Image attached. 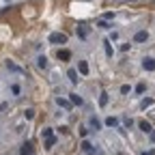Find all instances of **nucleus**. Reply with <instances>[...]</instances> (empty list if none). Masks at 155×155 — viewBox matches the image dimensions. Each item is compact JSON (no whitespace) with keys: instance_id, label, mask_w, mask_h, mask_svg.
<instances>
[{"instance_id":"obj_1","label":"nucleus","mask_w":155,"mask_h":155,"mask_svg":"<svg viewBox=\"0 0 155 155\" xmlns=\"http://www.w3.org/2000/svg\"><path fill=\"white\" fill-rule=\"evenodd\" d=\"M48 41H50L52 45H65V43H67V35H65V32H52V35L48 37Z\"/></svg>"},{"instance_id":"obj_2","label":"nucleus","mask_w":155,"mask_h":155,"mask_svg":"<svg viewBox=\"0 0 155 155\" xmlns=\"http://www.w3.org/2000/svg\"><path fill=\"white\" fill-rule=\"evenodd\" d=\"M142 69H144V71H155V58L144 56V58H142Z\"/></svg>"},{"instance_id":"obj_3","label":"nucleus","mask_w":155,"mask_h":155,"mask_svg":"<svg viewBox=\"0 0 155 155\" xmlns=\"http://www.w3.org/2000/svg\"><path fill=\"white\" fill-rule=\"evenodd\" d=\"M134 41H136V43H147V41H149V32H147V30H138V32L134 35Z\"/></svg>"},{"instance_id":"obj_4","label":"nucleus","mask_w":155,"mask_h":155,"mask_svg":"<svg viewBox=\"0 0 155 155\" xmlns=\"http://www.w3.org/2000/svg\"><path fill=\"white\" fill-rule=\"evenodd\" d=\"M88 32H91V30H88V26H84V24H82V26H78V37H80V39H86V37H88Z\"/></svg>"},{"instance_id":"obj_5","label":"nucleus","mask_w":155,"mask_h":155,"mask_svg":"<svg viewBox=\"0 0 155 155\" xmlns=\"http://www.w3.org/2000/svg\"><path fill=\"white\" fill-rule=\"evenodd\" d=\"M58 61H69V58H71V52L69 50H58Z\"/></svg>"},{"instance_id":"obj_6","label":"nucleus","mask_w":155,"mask_h":155,"mask_svg":"<svg viewBox=\"0 0 155 155\" xmlns=\"http://www.w3.org/2000/svg\"><path fill=\"white\" fill-rule=\"evenodd\" d=\"M69 101H71L73 106H82V97L75 95V93H71V95H69Z\"/></svg>"},{"instance_id":"obj_7","label":"nucleus","mask_w":155,"mask_h":155,"mask_svg":"<svg viewBox=\"0 0 155 155\" xmlns=\"http://www.w3.org/2000/svg\"><path fill=\"white\" fill-rule=\"evenodd\" d=\"M138 125H140V129H142L144 134H151V131H153V127H151V123H149V121H140Z\"/></svg>"},{"instance_id":"obj_8","label":"nucleus","mask_w":155,"mask_h":155,"mask_svg":"<svg viewBox=\"0 0 155 155\" xmlns=\"http://www.w3.org/2000/svg\"><path fill=\"white\" fill-rule=\"evenodd\" d=\"M78 71H80L82 75L88 73V65H86V61H80V63H78Z\"/></svg>"},{"instance_id":"obj_9","label":"nucleus","mask_w":155,"mask_h":155,"mask_svg":"<svg viewBox=\"0 0 155 155\" xmlns=\"http://www.w3.org/2000/svg\"><path fill=\"white\" fill-rule=\"evenodd\" d=\"M155 101H153V97H144V99H142V104H140V108L142 110H147V108H151Z\"/></svg>"},{"instance_id":"obj_10","label":"nucleus","mask_w":155,"mask_h":155,"mask_svg":"<svg viewBox=\"0 0 155 155\" xmlns=\"http://www.w3.org/2000/svg\"><path fill=\"white\" fill-rule=\"evenodd\" d=\"M19 155H32V144L30 142L22 144V153H19Z\"/></svg>"},{"instance_id":"obj_11","label":"nucleus","mask_w":155,"mask_h":155,"mask_svg":"<svg viewBox=\"0 0 155 155\" xmlns=\"http://www.w3.org/2000/svg\"><path fill=\"white\" fill-rule=\"evenodd\" d=\"M67 75H69V82H73V84H75L78 80H80V78H78V71H75V69H69V71H67Z\"/></svg>"},{"instance_id":"obj_12","label":"nucleus","mask_w":155,"mask_h":155,"mask_svg":"<svg viewBox=\"0 0 155 155\" xmlns=\"http://www.w3.org/2000/svg\"><path fill=\"white\" fill-rule=\"evenodd\" d=\"M108 101H110L108 93H101V95H99V106H101V108H106V106H108Z\"/></svg>"},{"instance_id":"obj_13","label":"nucleus","mask_w":155,"mask_h":155,"mask_svg":"<svg viewBox=\"0 0 155 155\" xmlns=\"http://www.w3.org/2000/svg\"><path fill=\"white\" fill-rule=\"evenodd\" d=\"M56 104L61 106V108H71V101H69V99H61V97L56 99Z\"/></svg>"},{"instance_id":"obj_14","label":"nucleus","mask_w":155,"mask_h":155,"mask_svg":"<svg viewBox=\"0 0 155 155\" xmlns=\"http://www.w3.org/2000/svg\"><path fill=\"white\" fill-rule=\"evenodd\" d=\"M37 65L41 67V69H45V67H48V58H45V56H39V58H37Z\"/></svg>"},{"instance_id":"obj_15","label":"nucleus","mask_w":155,"mask_h":155,"mask_svg":"<svg viewBox=\"0 0 155 155\" xmlns=\"http://www.w3.org/2000/svg\"><path fill=\"white\" fill-rule=\"evenodd\" d=\"M104 48H106V56H110V58H112V54H114V50H112V45H110V41H104Z\"/></svg>"},{"instance_id":"obj_16","label":"nucleus","mask_w":155,"mask_h":155,"mask_svg":"<svg viewBox=\"0 0 155 155\" xmlns=\"http://www.w3.org/2000/svg\"><path fill=\"white\" fill-rule=\"evenodd\" d=\"M106 125H108V127H116V125H119V119L110 116V119H106Z\"/></svg>"},{"instance_id":"obj_17","label":"nucleus","mask_w":155,"mask_h":155,"mask_svg":"<svg viewBox=\"0 0 155 155\" xmlns=\"http://www.w3.org/2000/svg\"><path fill=\"white\" fill-rule=\"evenodd\" d=\"M56 144V138H54V136H50V138H45V149H52Z\"/></svg>"},{"instance_id":"obj_18","label":"nucleus","mask_w":155,"mask_h":155,"mask_svg":"<svg viewBox=\"0 0 155 155\" xmlns=\"http://www.w3.org/2000/svg\"><path fill=\"white\" fill-rule=\"evenodd\" d=\"M97 26H99L101 30H108V28H112V26L108 24V19H101V22H97Z\"/></svg>"},{"instance_id":"obj_19","label":"nucleus","mask_w":155,"mask_h":155,"mask_svg":"<svg viewBox=\"0 0 155 155\" xmlns=\"http://www.w3.org/2000/svg\"><path fill=\"white\" fill-rule=\"evenodd\" d=\"M91 127H93V129L97 131V129H101V123H99V121H97L95 116H93V119H91Z\"/></svg>"},{"instance_id":"obj_20","label":"nucleus","mask_w":155,"mask_h":155,"mask_svg":"<svg viewBox=\"0 0 155 155\" xmlns=\"http://www.w3.org/2000/svg\"><path fill=\"white\" fill-rule=\"evenodd\" d=\"M52 134H54V129H50V127H48V129H43V131H41V138L45 140V138H50Z\"/></svg>"},{"instance_id":"obj_21","label":"nucleus","mask_w":155,"mask_h":155,"mask_svg":"<svg viewBox=\"0 0 155 155\" xmlns=\"http://www.w3.org/2000/svg\"><path fill=\"white\" fill-rule=\"evenodd\" d=\"M7 67H9V69H11V71H17V73H22V69H19V67H17V65H13V63H11V61H9V63H7Z\"/></svg>"},{"instance_id":"obj_22","label":"nucleus","mask_w":155,"mask_h":155,"mask_svg":"<svg viewBox=\"0 0 155 155\" xmlns=\"http://www.w3.org/2000/svg\"><path fill=\"white\" fill-rule=\"evenodd\" d=\"M82 149H84V151H88V153H91V151H93V144H91V142H88V140H84V142H82Z\"/></svg>"},{"instance_id":"obj_23","label":"nucleus","mask_w":155,"mask_h":155,"mask_svg":"<svg viewBox=\"0 0 155 155\" xmlns=\"http://www.w3.org/2000/svg\"><path fill=\"white\" fill-rule=\"evenodd\" d=\"M24 116H26L28 121H30V119H35V110H26V112H24Z\"/></svg>"},{"instance_id":"obj_24","label":"nucleus","mask_w":155,"mask_h":155,"mask_svg":"<svg viewBox=\"0 0 155 155\" xmlns=\"http://www.w3.org/2000/svg\"><path fill=\"white\" fill-rule=\"evenodd\" d=\"M129 91H131V86H129V84H123V86H121V93H123V95H127Z\"/></svg>"},{"instance_id":"obj_25","label":"nucleus","mask_w":155,"mask_h":155,"mask_svg":"<svg viewBox=\"0 0 155 155\" xmlns=\"http://www.w3.org/2000/svg\"><path fill=\"white\" fill-rule=\"evenodd\" d=\"M11 93H13V95H19V84H13V86H11Z\"/></svg>"},{"instance_id":"obj_26","label":"nucleus","mask_w":155,"mask_h":155,"mask_svg":"<svg viewBox=\"0 0 155 155\" xmlns=\"http://www.w3.org/2000/svg\"><path fill=\"white\" fill-rule=\"evenodd\" d=\"M144 91H147L144 84H138V86H136V93H144Z\"/></svg>"},{"instance_id":"obj_27","label":"nucleus","mask_w":155,"mask_h":155,"mask_svg":"<svg viewBox=\"0 0 155 155\" xmlns=\"http://www.w3.org/2000/svg\"><path fill=\"white\" fill-rule=\"evenodd\" d=\"M142 155H155V149H151V151H144Z\"/></svg>"},{"instance_id":"obj_28","label":"nucleus","mask_w":155,"mask_h":155,"mask_svg":"<svg viewBox=\"0 0 155 155\" xmlns=\"http://www.w3.org/2000/svg\"><path fill=\"white\" fill-rule=\"evenodd\" d=\"M149 136H151V142H155V131H151Z\"/></svg>"},{"instance_id":"obj_29","label":"nucleus","mask_w":155,"mask_h":155,"mask_svg":"<svg viewBox=\"0 0 155 155\" xmlns=\"http://www.w3.org/2000/svg\"><path fill=\"white\" fill-rule=\"evenodd\" d=\"M0 110H2V106H0Z\"/></svg>"}]
</instances>
